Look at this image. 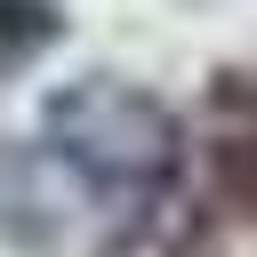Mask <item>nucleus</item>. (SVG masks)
<instances>
[{"label": "nucleus", "mask_w": 257, "mask_h": 257, "mask_svg": "<svg viewBox=\"0 0 257 257\" xmlns=\"http://www.w3.org/2000/svg\"><path fill=\"white\" fill-rule=\"evenodd\" d=\"M40 137H48V145L64 153V169H72L96 201H112V209L161 201L169 177H177V161H185L177 112H169L153 88L120 80V72H80V80L48 88Z\"/></svg>", "instance_id": "f257e3e1"}, {"label": "nucleus", "mask_w": 257, "mask_h": 257, "mask_svg": "<svg viewBox=\"0 0 257 257\" xmlns=\"http://www.w3.org/2000/svg\"><path fill=\"white\" fill-rule=\"evenodd\" d=\"M80 201H96V193L64 169V153H56L48 137L0 153V241H16V249L40 257V249H56V241L72 233Z\"/></svg>", "instance_id": "f03ea898"}, {"label": "nucleus", "mask_w": 257, "mask_h": 257, "mask_svg": "<svg viewBox=\"0 0 257 257\" xmlns=\"http://www.w3.org/2000/svg\"><path fill=\"white\" fill-rule=\"evenodd\" d=\"M64 40V0H0V72L48 56Z\"/></svg>", "instance_id": "7ed1b4c3"}]
</instances>
